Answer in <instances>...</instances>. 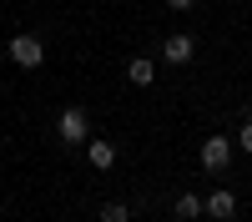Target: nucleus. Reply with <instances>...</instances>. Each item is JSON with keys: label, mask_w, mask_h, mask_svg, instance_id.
<instances>
[{"label": "nucleus", "mask_w": 252, "mask_h": 222, "mask_svg": "<svg viewBox=\"0 0 252 222\" xmlns=\"http://www.w3.org/2000/svg\"><path fill=\"white\" fill-rule=\"evenodd\" d=\"M242 121H252V101H247V106H242Z\"/></svg>", "instance_id": "f8f14e48"}, {"label": "nucleus", "mask_w": 252, "mask_h": 222, "mask_svg": "<svg viewBox=\"0 0 252 222\" xmlns=\"http://www.w3.org/2000/svg\"><path fill=\"white\" fill-rule=\"evenodd\" d=\"M237 147L252 157V121H242V131H237Z\"/></svg>", "instance_id": "9d476101"}, {"label": "nucleus", "mask_w": 252, "mask_h": 222, "mask_svg": "<svg viewBox=\"0 0 252 222\" xmlns=\"http://www.w3.org/2000/svg\"><path fill=\"white\" fill-rule=\"evenodd\" d=\"M101 222H131V207H126V202H106V207H101Z\"/></svg>", "instance_id": "1a4fd4ad"}, {"label": "nucleus", "mask_w": 252, "mask_h": 222, "mask_svg": "<svg viewBox=\"0 0 252 222\" xmlns=\"http://www.w3.org/2000/svg\"><path fill=\"white\" fill-rule=\"evenodd\" d=\"M202 167L207 172H227L232 167V136H207L202 141Z\"/></svg>", "instance_id": "f03ea898"}, {"label": "nucleus", "mask_w": 252, "mask_h": 222, "mask_svg": "<svg viewBox=\"0 0 252 222\" xmlns=\"http://www.w3.org/2000/svg\"><path fill=\"white\" fill-rule=\"evenodd\" d=\"M177 217H182V222H197V217H202V197H197V192H182V197H177Z\"/></svg>", "instance_id": "6e6552de"}, {"label": "nucleus", "mask_w": 252, "mask_h": 222, "mask_svg": "<svg viewBox=\"0 0 252 222\" xmlns=\"http://www.w3.org/2000/svg\"><path fill=\"white\" fill-rule=\"evenodd\" d=\"M192 56H197V40H192V35H166V46H161V61H172V66H187Z\"/></svg>", "instance_id": "39448f33"}, {"label": "nucleus", "mask_w": 252, "mask_h": 222, "mask_svg": "<svg viewBox=\"0 0 252 222\" xmlns=\"http://www.w3.org/2000/svg\"><path fill=\"white\" fill-rule=\"evenodd\" d=\"M10 61H15V66H26V71H35L40 61H46V46H40L35 35H15V40H10Z\"/></svg>", "instance_id": "7ed1b4c3"}, {"label": "nucleus", "mask_w": 252, "mask_h": 222, "mask_svg": "<svg viewBox=\"0 0 252 222\" xmlns=\"http://www.w3.org/2000/svg\"><path fill=\"white\" fill-rule=\"evenodd\" d=\"M202 212L217 217V222H227V217L237 212V192H232V187H217L212 197H202Z\"/></svg>", "instance_id": "20e7f679"}, {"label": "nucleus", "mask_w": 252, "mask_h": 222, "mask_svg": "<svg viewBox=\"0 0 252 222\" xmlns=\"http://www.w3.org/2000/svg\"><path fill=\"white\" fill-rule=\"evenodd\" d=\"M166 5H172V10H192L197 0H166Z\"/></svg>", "instance_id": "9b49d317"}, {"label": "nucleus", "mask_w": 252, "mask_h": 222, "mask_svg": "<svg viewBox=\"0 0 252 222\" xmlns=\"http://www.w3.org/2000/svg\"><path fill=\"white\" fill-rule=\"evenodd\" d=\"M86 161H91L96 172H106L111 161H116V147H111L106 136H86Z\"/></svg>", "instance_id": "423d86ee"}, {"label": "nucleus", "mask_w": 252, "mask_h": 222, "mask_svg": "<svg viewBox=\"0 0 252 222\" xmlns=\"http://www.w3.org/2000/svg\"><path fill=\"white\" fill-rule=\"evenodd\" d=\"M56 131H61L66 147H81V141L91 136V116L81 111V106H66V111H61V121H56Z\"/></svg>", "instance_id": "f257e3e1"}, {"label": "nucleus", "mask_w": 252, "mask_h": 222, "mask_svg": "<svg viewBox=\"0 0 252 222\" xmlns=\"http://www.w3.org/2000/svg\"><path fill=\"white\" fill-rule=\"evenodd\" d=\"M126 76H131V86H152V76H157V66H152V56H136L131 66H126Z\"/></svg>", "instance_id": "0eeeda50"}]
</instances>
